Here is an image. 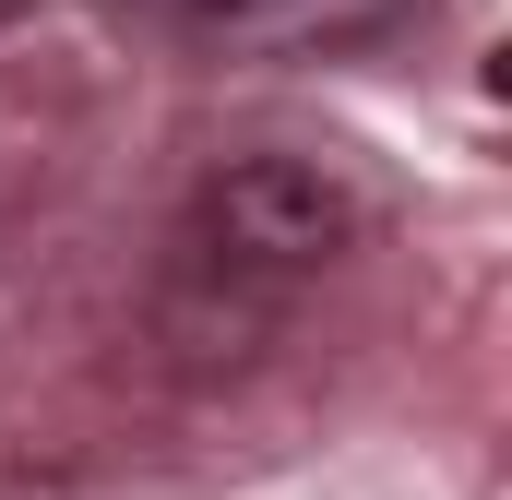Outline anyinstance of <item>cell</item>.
Masks as SVG:
<instances>
[{
    "label": "cell",
    "mask_w": 512,
    "mask_h": 500,
    "mask_svg": "<svg viewBox=\"0 0 512 500\" xmlns=\"http://www.w3.org/2000/svg\"><path fill=\"white\" fill-rule=\"evenodd\" d=\"M179 24H215V36H251V24H298V12H322V0H167Z\"/></svg>",
    "instance_id": "7a4b0ae2"
},
{
    "label": "cell",
    "mask_w": 512,
    "mask_h": 500,
    "mask_svg": "<svg viewBox=\"0 0 512 500\" xmlns=\"http://www.w3.org/2000/svg\"><path fill=\"white\" fill-rule=\"evenodd\" d=\"M370 227L358 179L322 167V155H286V143H251V155H215L191 215H179V250L227 286H298L322 262H346Z\"/></svg>",
    "instance_id": "6da1fadb"
}]
</instances>
